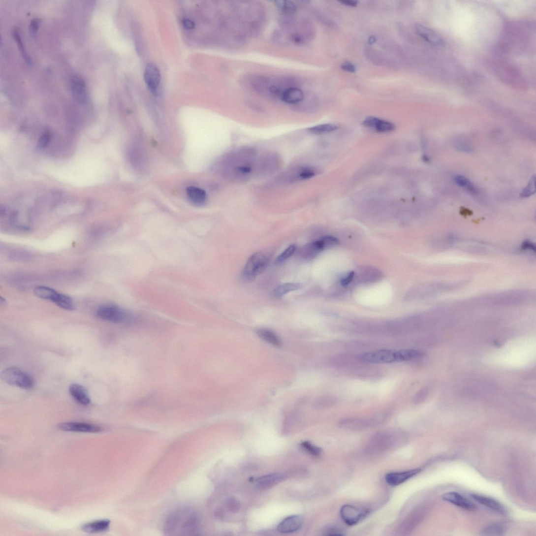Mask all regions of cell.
Masks as SVG:
<instances>
[{
    "label": "cell",
    "mask_w": 536,
    "mask_h": 536,
    "mask_svg": "<svg viewBox=\"0 0 536 536\" xmlns=\"http://www.w3.org/2000/svg\"><path fill=\"white\" fill-rule=\"evenodd\" d=\"M280 164L279 157L274 153H269L259 159L257 172L259 174L268 175L277 170Z\"/></svg>",
    "instance_id": "12"
},
{
    "label": "cell",
    "mask_w": 536,
    "mask_h": 536,
    "mask_svg": "<svg viewBox=\"0 0 536 536\" xmlns=\"http://www.w3.org/2000/svg\"><path fill=\"white\" fill-rule=\"evenodd\" d=\"M405 433L400 431H383L375 434L369 441L366 451L371 455H378L401 447L407 442Z\"/></svg>",
    "instance_id": "2"
},
{
    "label": "cell",
    "mask_w": 536,
    "mask_h": 536,
    "mask_svg": "<svg viewBox=\"0 0 536 536\" xmlns=\"http://www.w3.org/2000/svg\"><path fill=\"white\" fill-rule=\"evenodd\" d=\"M323 246L321 240L307 245L301 251L302 256L308 259L315 258L318 253L325 250Z\"/></svg>",
    "instance_id": "28"
},
{
    "label": "cell",
    "mask_w": 536,
    "mask_h": 536,
    "mask_svg": "<svg viewBox=\"0 0 536 536\" xmlns=\"http://www.w3.org/2000/svg\"><path fill=\"white\" fill-rule=\"evenodd\" d=\"M420 518V514L417 512H412L400 524L398 532L401 535H406L413 530L417 525Z\"/></svg>",
    "instance_id": "24"
},
{
    "label": "cell",
    "mask_w": 536,
    "mask_h": 536,
    "mask_svg": "<svg viewBox=\"0 0 536 536\" xmlns=\"http://www.w3.org/2000/svg\"><path fill=\"white\" fill-rule=\"evenodd\" d=\"M442 499L450 504L469 511L476 509L473 503L456 492H449L442 495Z\"/></svg>",
    "instance_id": "15"
},
{
    "label": "cell",
    "mask_w": 536,
    "mask_h": 536,
    "mask_svg": "<svg viewBox=\"0 0 536 536\" xmlns=\"http://www.w3.org/2000/svg\"><path fill=\"white\" fill-rule=\"evenodd\" d=\"M536 178L535 176L532 177L529 185L523 189L521 196L523 197H527L534 194L536 192Z\"/></svg>",
    "instance_id": "40"
},
{
    "label": "cell",
    "mask_w": 536,
    "mask_h": 536,
    "mask_svg": "<svg viewBox=\"0 0 536 536\" xmlns=\"http://www.w3.org/2000/svg\"><path fill=\"white\" fill-rule=\"evenodd\" d=\"M39 20L38 19H32L31 22L30 28V32L31 35L34 37L36 35L39 26Z\"/></svg>",
    "instance_id": "43"
},
{
    "label": "cell",
    "mask_w": 536,
    "mask_h": 536,
    "mask_svg": "<svg viewBox=\"0 0 536 536\" xmlns=\"http://www.w3.org/2000/svg\"><path fill=\"white\" fill-rule=\"evenodd\" d=\"M303 523V518L300 515L288 517L280 523L277 530L282 533H291L298 531Z\"/></svg>",
    "instance_id": "19"
},
{
    "label": "cell",
    "mask_w": 536,
    "mask_h": 536,
    "mask_svg": "<svg viewBox=\"0 0 536 536\" xmlns=\"http://www.w3.org/2000/svg\"><path fill=\"white\" fill-rule=\"evenodd\" d=\"M504 526L500 524H493L484 528L481 533L484 536H502L504 535Z\"/></svg>",
    "instance_id": "34"
},
{
    "label": "cell",
    "mask_w": 536,
    "mask_h": 536,
    "mask_svg": "<svg viewBox=\"0 0 536 536\" xmlns=\"http://www.w3.org/2000/svg\"><path fill=\"white\" fill-rule=\"evenodd\" d=\"M2 380L8 384L24 389H30L34 385L32 378L18 368L9 367L1 373Z\"/></svg>",
    "instance_id": "5"
},
{
    "label": "cell",
    "mask_w": 536,
    "mask_h": 536,
    "mask_svg": "<svg viewBox=\"0 0 536 536\" xmlns=\"http://www.w3.org/2000/svg\"><path fill=\"white\" fill-rule=\"evenodd\" d=\"M339 2H340L341 4H344L345 5H347V6H352V7H355V6H357V5L358 4V1H353V0H345V1H339Z\"/></svg>",
    "instance_id": "48"
},
{
    "label": "cell",
    "mask_w": 536,
    "mask_h": 536,
    "mask_svg": "<svg viewBox=\"0 0 536 536\" xmlns=\"http://www.w3.org/2000/svg\"><path fill=\"white\" fill-rule=\"evenodd\" d=\"M59 428L65 432L86 433H98L103 431V428L98 425L77 422L63 423L59 425Z\"/></svg>",
    "instance_id": "10"
},
{
    "label": "cell",
    "mask_w": 536,
    "mask_h": 536,
    "mask_svg": "<svg viewBox=\"0 0 536 536\" xmlns=\"http://www.w3.org/2000/svg\"><path fill=\"white\" fill-rule=\"evenodd\" d=\"M302 446L313 456H317L320 454L321 449L309 441L303 442Z\"/></svg>",
    "instance_id": "41"
},
{
    "label": "cell",
    "mask_w": 536,
    "mask_h": 536,
    "mask_svg": "<svg viewBox=\"0 0 536 536\" xmlns=\"http://www.w3.org/2000/svg\"><path fill=\"white\" fill-rule=\"evenodd\" d=\"M415 28L417 34L428 43L436 46L443 45L442 39L432 29L420 24H416Z\"/></svg>",
    "instance_id": "17"
},
{
    "label": "cell",
    "mask_w": 536,
    "mask_h": 536,
    "mask_svg": "<svg viewBox=\"0 0 536 536\" xmlns=\"http://www.w3.org/2000/svg\"><path fill=\"white\" fill-rule=\"evenodd\" d=\"M363 125L375 129L380 133L391 131L395 128L392 123L372 117L367 118L363 123Z\"/></svg>",
    "instance_id": "22"
},
{
    "label": "cell",
    "mask_w": 536,
    "mask_h": 536,
    "mask_svg": "<svg viewBox=\"0 0 536 536\" xmlns=\"http://www.w3.org/2000/svg\"><path fill=\"white\" fill-rule=\"evenodd\" d=\"M70 88L74 98L79 103L84 104L88 101V95L85 82L78 76H73L70 80Z\"/></svg>",
    "instance_id": "14"
},
{
    "label": "cell",
    "mask_w": 536,
    "mask_h": 536,
    "mask_svg": "<svg viewBox=\"0 0 536 536\" xmlns=\"http://www.w3.org/2000/svg\"><path fill=\"white\" fill-rule=\"evenodd\" d=\"M284 475L282 473H272L261 476L256 482L257 488L261 490H265L271 488L284 479Z\"/></svg>",
    "instance_id": "23"
},
{
    "label": "cell",
    "mask_w": 536,
    "mask_h": 536,
    "mask_svg": "<svg viewBox=\"0 0 536 536\" xmlns=\"http://www.w3.org/2000/svg\"><path fill=\"white\" fill-rule=\"evenodd\" d=\"M256 334L263 341L275 347H280L282 345V341L279 336L271 329L259 328L256 330Z\"/></svg>",
    "instance_id": "27"
},
{
    "label": "cell",
    "mask_w": 536,
    "mask_h": 536,
    "mask_svg": "<svg viewBox=\"0 0 536 536\" xmlns=\"http://www.w3.org/2000/svg\"><path fill=\"white\" fill-rule=\"evenodd\" d=\"M304 97V94L300 88L293 87L283 88L279 96L282 101L290 104L303 101Z\"/></svg>",
    "instance_id": "16"
},
{
    "label": "cell",
    "mask_w": 536,
    "mask_h": 536,
    "mask_svg": "<svg viewBox=\"0 0 536 536\" xmlns=\"http://www.w3.org/2000/svg\"><path fill=\"white\" fill-rule=\"evenodd\" d=\"M399 352L400 362L415 360L422 358L424 354L421 351L412 349L400 350Z\"/></svg>",
    "instance_id": "32"
},
{
    "label": "cell",
    "mask_w": 536,
    "mask_h": 536,
    "mask_svg": "<svg viewBox=\"0 0 536 536\" xmlns=\"http://www.w3.org/2000/svg\"><path fill=\"white\" fill-rule=\"evenodd\" d=\"M377 41V38L375 36H371L368 40V42L370 45L374 44Z\"/></svg>",
    "instance_id": "50"
},
{
    "label": "cell",
    "mask_w": 536,
    "mask_h": 536,
    "mask_svg": "<svg viewBox=\"0 0 536 536\" xmlns=\"http://www.w3.org/2000/svg\"><path fill=\"white\" fill-rule=\"evenodd\" d=\"M296 247L292 245L287 248L277 257L276 262L277 264L282 263L288 258H290L295 251Z\"/></svg>",
    "instance_id": "38"
},
{
    "label": "cell",
    "mask_w": 536,
    "mask_h": 536,
    "mask_svg": "<svg viewBox=\"0 0 536 536\" xmlns=\"http://www.w3.org/2000/svg\"><path fill=\"white\" fill-rule=\"evenodd\" d=\"M453 180H454L455 183L459 187L468 189L470 191L473 193L475 192V189L471 182H470L469 180L466 177L463 176L457 175L453 178Z\"/></svg>",
    "instance_id": "36"
},
{
    "label": "cell",
    "mask_w": 536,
    "mask_h": 536,
    "mask_svg": "<svg viewBox=\"0 0 536 536\" xmlns=\"http://www.w3.org/2000/svg\"><path fill=\"white\" fill-rule=\"evenodd\" d=\"M316 175L315 170L311 167L301 166L296 167L287 172L284 177L285 182L293 183L306 180Z\"/></svg>",
    "instance_id": "13"
},
{
    "label": "cell",
    "mask_w": 536,
    "mask_h": 536,
    "mask_svg": "<svg viewBox=\"0 0 536 536\" xmlns=\"http://www.w3.org/2000/svg\"><path fill=\"white\" fill-rule=\"evenodd\" d=\"M144 79L152 93L155 95H158L160 84L161 75L158 68L154 63H148L146 65Z\"/></svg>",
    "instance_id": "11"
},
{
    "label": "cell",
    "mask_w": 536,
    "mask_h": 536,
    "mask_svg": "<svg viewBox=\"0 0 536 536\" xmlns=\"http://www.w3.org/2000/svg\"><path fill=\"white\" fill-rule=\"evenodd\" d=\"M368 513V509L351 505H345L341 509L343 520L349 526L358 524Z\"/></svg>",
    "instance_id": "9"
},
{
    "label": "cell",
    "mask_w": 536,
    "mask_h": 536,
    "mask_svg": "<svg viewBox=\"0 0 536 536\" xmlns=\"http://www.w3.org/2000/svg\"><path fill=\"white\" fill-rule=\"evenodd\" d=\"M57 306L68 311L75 310V304L70 296L59 293L53 302Z\"/></svg>",
    "instance_id": "31"
},
{
    "label": "cell",
    "mask_w": 536,
    "mask_h": 536,
    "mask_svg": "<svg viewBox=\"0 0 536 536\" xmlns=\"http://www.w3.org/2000/svg\"><path fill=\"white\" fill-rule=\"evenodd\" d=\"M187 195L189 201L197 207L204 205L207 200L205 191L197 187H189L187 189Z\"/></svg>",
    "instance_id": "25"
},
{
    "label": "cell",
    "mask_w": 536,
    "mask_h": 536,
    "mask_svg": "<svg viewBox=\"0 0 536 536\" xmlns=\"http://www.w3.org/2000/svg\"><path fill=\"white\" fill-rule=\"evenodd\" d=\"M52 137V133L50 130H47L40 136L38 142L37 146L39 149H43L50 142Z\"/></svg>",
    "instance_id": "39"
},
{
    "label": "cell",
    "mask_w": 536,
    "mask_h": 536,
    "mask_svg": "<svg viewBox=\"0 0 536 536\" xmlns=\"http://www.w3.org/2000/svg\"><path fill=\"white\" fill-rule=\"evenodd\" d=\"M13 36L16 43L18 44L20 51L23 57L24 60L27 62V63L29 65H31L32 64L31 60L27 52L25 51L24 45L22 42V40L21 38L20 33L18 30H15L13 31Z\"/></svg>",
    "instance_id": "35"
},
{
    "label": "cell",
    "mask_w": 536,
    "mask_h": 536,
    "mask_svg": "<svg viewBox=\"0 0 536 536\" xmlns=\"http://www.w3.org/2000/svg\"><path fill=\"white\" fill-rule=\"evenodd\" d=\"M338 128V126L334 125H331V124H326V125H318L312 127L308 129V130L310 133L315 134H324L330 132L335 131Z\"/></svg>",
    "instance_id": "33"
},
{
    "label": "cell",
    "mask_w": 536,
    "mask_h": 536,
    "mask_svg": "<svg viewBox=\"0 0 536 536\" xmlns=\"http://www.w3.org/2000/svg\"><path fill=\"white\" fill-rule=\"evenodd\" d=\"M258 162L253 150L243 148L226 157L222 161V171L229 179L243 180L249 178L255 170L257 171Z\"/></svg>",
    "instance_id": "1"
},
{
    "label": "cell",
    "mask_w": 536,
    "mask_h": 536,
    "mask_svg": "<svg viewBox=\"0 0 536 536\" xmlns=\"http://www.w3.org/2000/svg\"><path fill=\"white\" fill-rule=\"evenodd\" d=\"M301 287V285L300 284L286 283L277 287L272 292L271 294L273 298L275 299H280L282 298V297L287 293L299 290Z\"/></svg>",
    "instance_id": "29"
},
{
    "label": "cell",
    "mask_w": 536,
    "mask_h": 536,
    "mask_svg": "<svg viewBox=\"0 0 536 536\" xmlns=\"http://www.w3.org/2000/svg\"><path fill=\"white\" fill-rule=\"evenodd\" d=\"M354 273H351L350 274H349V275L347 277L344 278L342 280V284L343 285H344L348 284L352 281V280H353V279L354 278Z\"/></svg>",
    "instance_id": "49"
},
{
    "label": "cell",
    "mask_w": 536,
    "mask_h": 536,
    "mask_svg": "<svg viewBox=\"0 0 536 536\" xmlns=\"http://www.w3.org/2000/svg\"><path fill=\"white\" fill-rule=\"evenodd\" d=\"M426 395V391L424 389L420 390L414 397L413 401L415 404L421 402L424 400Z\"/></svg>",
    "instance_id": "46"
},
{
    "label": "cell",
    "mask_w": 536,
    "mask_h": 536,
    "mask_svg": "<svg viewBox=\"0 0 536 536\" xmlns=\"http://www.w3.org/2000/svg\"><path fill=\"white\" fill-rule=\"evenodd\" d=\"M96 314L98 318L114 323H126L130 319V315L127 311L113 304L100 307Z\"/></svg>",
    "instance_id": "7"
},
{
    "label": "cell",
    "mask_w": 536,
    "mask_h": 536,
    "mask_svg": "<svg viewBox=\"0 0 536 536\" xmlns=\"http://www.w3.org/2000/svg\"><path fill=\"white\" fill-rule=\"evenodd\" d=\"M472 498L480 504L487 507L500 514H505L507 510L504 505L498 501L492 498L481 496L479 494H472Z\"/></svg>",
    "instance_id": "20"
},
{
    "label": "cell",
    "mask_w": 536,
    "mask_h": 536,
    "mask_svg": "<svg viewBox=\"0 0 536 536\" xmlns=\"http://www.w3.org/2000/svg\"><path fill=\"white\" fill-rule=\"evenodd\" d=\"M110 521L102 519L86 523L81 527L82 531L89 534H95L106 531L109 529Z\"/></svg>",
    "instance_id": "26"
},
{
    "label": "cell",
    "mask_w": 536,
    "mask_h": 536,
    "mask_svg": "<svg viewBox=\"0 0 536 536\" xmlns=\"http://www.w3.org/2000/svg\"><path fill=\"white\" fill-rule=\"evenodd\" d=\"M268 258L265 254L257 252L247 260L242 273V278L246 282L252 281L266 269Z\"/></svg>",
    "instance_id": "6"
},
{
    "label": "cell",
    "mask_w": 536,
    "mask_h": 536,
    "mask_svg": "<svg viewBox=\"0 0 536 536\" xmlns=\"http://www.w3.org/2000/svg\"><path fill=\"white\" fill-rule=\"evenodd\" d=\"M34 294L40 299L53 301L59 292L51 287L45 286H37L35 288Z\"/></svg>",
    "instance_id": "30"
},
{
    "label": "cell",
    "mask_w": 536,
    "mask_h": 536,
    "mask_svg": "<svg viewBox=\"0 0 536 536\" xmlns=\"http://www.w3.org/2000/svg\"><path fill=\"white\" fill-rule=\"evenodd\" d=\"M325 535L327 536H342L344 534L343 532L339 529L335 527H329L324 531Z\"/></svg>",
    "instance_id": "44"
},
{
    "label": "cell",
    "mask_w": 536,
    "mask_h": 536,
    "mask_svg": "<svg viewBox=\"0 0 536 536\" xmlns=\"http://www.w3.org/2000/svg\"><path fill=\"white\" fill-rule=\"evenodd\" d=\"M276 5L279 9L284 13L291 14L294 13L296 10L295 4L291 1H276Z\"/></svg>",
    "instance_id": "37"
},
{
    "label": "cell",
    "mask_w": 536,
    "mask_h": 536,
    "mask_svg": "<svg viewBox=\"0 0 536 536\" xmlns=\"http://www.w3.org/2000/svg\"><path fill=\"white\" fill-rule=\"evenodd\" d=\"M341 68L346 71L354 73L356 71L355 66L349 62H345L341 65Z\"/></svg>",
    "instance_id": "45"
},
{
    "label": "cell",
    "mask_w": 536,
    "mask_h": 536,
    "mask_svg": "<svg viewBox=\"0 0 536 536\" xmlns=\"http://www.w3.org/2000/svg\"><path fill=\"white\" fill-rule=\"evenodd\" d=\"M184 26L187 29H193L195 27V23L193 21L189 19H185L183 21Z\"/></svg>",
    "instance_id": "47"
},
{
    "label": "cell",
    "mask_w": 536,
    "mask_h": 536,
    "mask_svg": "<svg viewBox=\"0 0 536 536\" xmlns=\"http://www.w3.org/2000/svg\"><path fill=\"white\" fill-rule=\"evenodd\" d=\"M336 402V400L333 397H325L320 399L317 404L321 407H329L333 406Z\"/></svg>",
    "instance_id": "42"
},
{
    "label": "cell",
    "mask_w": 536,
    "mask_h": 536,
    "mask_svg": "<svg viewBox=\"0 0 536 536\" xmlns=\"http://www.w3.org/2000/svg\"><path fill=\"white\" fill-rule=\"evenodd\" d=\"M420 472L421 470L420 469H415L409 471L390 473L386 475L385 481L390 485L398 486L414 477Z\"/></svg>",
    "instance_id": "18"
},
{
    "label": "cell",
    "mask_w": 536,
    "mask_h": 536,
    "mask_svg": "<svg viewBox=\"0 0 536 536\" xmlns=\"http://www.w3.org/2000/svg\"><path fill=\"white\" fill-rule=\"evenodd\" d=\"M200 524L199 518L190 510H180L171 515L166 523L169 533H193Z\"/></svg>",
    "instance_id": "3"
},
{
    "label": "cell",
    "mask_w": 536,
    "mask_h": 536,
    "mask_svg": "<svg viewBox=\"0 0 536 536\" xmlns=\"http://www.w3.org/2000/svg\"><path fill=\"white\" fill-rule=\"evenodd\" d=\"M69 391L72 398L81 405L88 406L91 403L90 395L84 386L73 383L69 386Z\"/></svg>",
    "instance_id": "21"
},
{
    "label": "cell",
    "mask_w": 536,
    "mask_h": 536,
    "mask_svg": "<svg viewBox=\"0 0 536 536\" xmlns=\"http://www.w3.org/2000/svg\"><path fill=\"white\" fill-rule=\"evenodd\" d=\"M391 415V411H385L368 418L349 417L343 419L339 425L342 428L353 431L366 430L382 424Z\"/></svg>",
    "instance_id": "4"
},
{
    "label": "cell",
    "mask_w": 536,
    "mask_h": 536,
    "mask_svg": "<svg viewBox=\"0 0 536 536\" xmlns=\"http://www.w3.org/2000/svg\"><path fill=\"white\" fill-rule=\"evenodd\" d=\"M360 361L374 364H390L399 362V350L381 349L361 354Z\"/></svg>",
    "instance_id": "8"
}]
</instances>
